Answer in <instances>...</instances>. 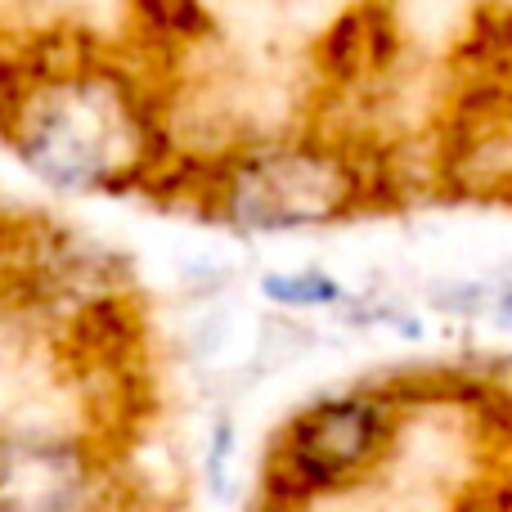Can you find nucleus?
I'll return each instance as SVG.
<instances>
[{"label": "nucleus", "mask_w": 512, "mask_h": 512, "mask_svg": "<svg viewBox=\"0 0 512 512\" xmlns=\"http://www.w3.org/2000/svg\"><path fill=\"white\" fill-rule=\"evenodd\" d=\"M0 149L59 198H158L180 158L176 90L81 32L0 45Z\"/></svg>", "instance_id": "obj_1"}, {"label": "nucleus", "mask_w": 512, "mask_h": 512, "mask_svg": "<svg viewBox=\"0 0 512 512\" xmlns=\"http://www.w3.org/2000/svg\"><path fill=\"white\" fill-rule=\"evenodd\" d=\"M409 180L396 149L373 131L306 117L216 153L180 149L158 198L239 239H288L400 207L414 194Z\"/></svg>", "instance_id": "obj_2"}, {"label": "nucleus", "mask_w": 512, "mask_h": 512, "mask_svg": "<svg viewBox=\"0 0 512 512\" xmlns=\"http://www.w3.org/2000/svg\"><path fill=\"white\" fill-rule=\"evenodd\" d=\"M409 409L391 382L333 391L301 405L274 432L261 472V495L274 512H301L319 499L364 486L396 454Z\"/></svg>", "instance_id": "obj_3"}, {"label": "nucleus", "mask_w": 512, "mask_h": 512, "mask_svg": "<svg viewBox=\"0 0 512 512\" xmlns=\"http://www.w3.org/2000/svg\"><path fill=\"white\" fill-rule=\"evenodd\" d=\"M104 459L63 432H0V512H90Z\"/></svg>", "instance_id": "obj_4"}, {"label": "nucleus", "mask_w": 512, "mask_h": 512, "mask_svg": "<svg viewBox=\"0 0 512 512\" xmlns=\"http://www.w3.org/2000/svg\"><path fill=\"white\" fill-rule=\"evenodd\" d=\"M405 54V32L387 0H360L333 18L315 45V81L319 95L346 104L369 90H382Z\"/></svg>", "instance_id": "obj_5"}, {"label": "nucleus", "mask_w": 512, "mask_h": 512, "mask_svg": "<svg viewBox=\"0 0 512 512\" xmlns=\"http://www.w3.org/2000/svg\"><path fill=\"white\" fill-rule=\"evenodd\" d=\"M131 18H135L131 50L140 59H149L153 68L171 59H185L189 50L207 45L216 32L212 9L203 0H131Z\"/></svg>", "instance_id": "obj_6"}, {"label": "nucleus", "mask_w": 512, "mask_h": 512, "mask_svg": "<svg viewBox=\"0 0 512 512\" xmlns=\"http://www.w3.org/2000/svg\"><path fill=\"white\" fill-rule=\"evenodd\" d=\"M261 297L288 315H315V310L342 306L346 283L324 265H283V270L261 274Z\"/></svg>", "instance_id": "obj_7"}, {"label": "nucleus", "mask_w": 512, "mask_h": 512, "mask_svg": "<svg viewBox=\"0 0 512 512\" xmlns=\"http://www.w3.org/2000/svg\"><path fill=\"white\" fill-rule=\"evenodd\" d=\"M490 310H495L499 324H512V279L495 288V297H490Z\"/></svg>", "instance_id": "obj_8"}]
</instances>
